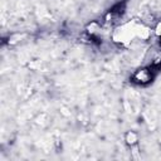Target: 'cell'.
<instances>
[{"label": "cell", "instance_id": "obj_1", "mask_svg": "<svg viewBox=\"0 0 161 161\" xmlns=\"http://www.w3.org/2000/svg\"><path fill=\"white\" fill-rule=\"evenodd\" d=\"M140 82H147V80H150L151 79V75H150V73L147 72V70H145V69H142V70H138L137 73H136V75H135Z\"/></svg>", "mask_w": 161, "mask_h": 161}]
</instances>
